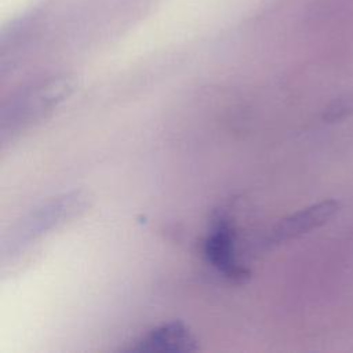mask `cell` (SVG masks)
Masks as SVG:
<instances>
[{"label":"cell","mask_w":353,"mask_h":353,"mask_svg":"<svg viewBox=\"0 0 353 353\" xmlns=\"http://www.w3.org/2000/svg\"><path fill=\"white\" fill-rule=\"evenodd\" d=\"M72 91L68 79L59 77L48 80L34 88H30L12 101L1 116V138L14 132L32 121L41 119L47 112L63 101Z\"/></svg>","instance_id":"cell-1"},{"label":"cell","mask_w":353,"mask_h":353,"mask_svg":"<svg viewBox=\"0 0 353 353\" xmlns=\"http://www.w3.org/2000/svg\"><path fill=\"white\" fill-rule=\"evenodd\" d=\"M197 349V339L182 321H170L152 330L131 347L149 353H188Z\"/></svg>","instance_id":"cell-3"},{"label":"cell","mask_w":353,"mask_h":353,"mask_svg":"<svg viewBox=\"0 0 353 353\" xmlns=\"http://www.w3.org/2000/svg\"><path fill=\"white\" fill-rule=\"evenodd\" d=\"M204 252L208 262L226 277L241 281L250 272L237 262L233 250V233L226 222H219L205 240Z\"/></svg>","instance_id":"cell-4"},{"label":"cell","mask_w":353,"mask_h":353,"mask_svg":"<svg viewBox=\"0 0 353 353\" xmlns=\"http://www.w3.org/2000/svg\"><path fill=\"white\" fill-rule=\"evenodd\" d=\"M339 208L341 204L336 200H323L305 207L277 222L269 232L266 244L279 245L310 233L331 221Z\"/></svg>","instance_id":"cell-2"},{"label":"cell","mask_w":353,"mask_h":353,"mask_svg":"<svg viewBox=\"0 0 353 353\" xmlns=\"http://www.w3.org/2000/svg\"><path fill=\"white\" fill-rule=\"evenodd\" d=\"M352 110H353V97L347 95L343 98H338L325 109L324 119L328 121H335L345 117Z\"/></svg>","instance_id":"cell-6"},{"label":"cell","mask_w":353,"mask_h":353,"mask_svg":"<svg viewBox=\"0 0 353 353\" xmlns=\"http://www.w3.org/2000/svg\"><path fill=\"white\" fill-rule=\"evenodd\" d=\"M83 200L79 193L76 194H66L62 199H57L46 204L41 210L36 211L29 221L23 223L22 228V237L30 239L32 236H37L44 230L55 226L62 219L74 214L76 210L80 208Z\"/></svg>","instance_id":"cell-5"}]
</instances>
